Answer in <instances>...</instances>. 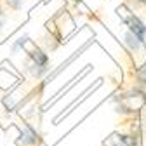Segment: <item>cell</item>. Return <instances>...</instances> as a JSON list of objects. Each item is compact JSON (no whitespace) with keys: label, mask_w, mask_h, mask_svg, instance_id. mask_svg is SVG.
Instances as JSON below:
<instances>
[{"label":"cell","mask_w":146,"mask_h":146,"mask_svg":"<svg viewBox=\"0 0 146 146\" xmlns=\"http://www.w3.org/2000/svg\"><path fill=\"white\" fill-rule=\"evenodd\" d=\"M31 66L33 68H38V75L42 71H45V68H47V56L42 52V50H35V52H31Z\"/></svg>","instance_id":"obj_2"},{"label":"cell","mask_w":146,"mask_h":146,"mask_svg":"<svg viewBox=\"0 0 146 146\" xmlns=\"http://www.w3.org/2000/svg\"><path fill=\"white\" fill-rule=\"evenodd\" d=\"M125 23L129 25V33L136 35L137 38L143 42V40H144V35H146V28H144V25H143V23L137 19V17H134V16L127 17V19H125Z\"/></svg>","instance_id":"obj_1"},{"label":"cell","mask_w":146,"mask_h":146,"mask_svg":"<svg viewBox=\"0 0 146 146\" xmlns=\"http://www.w3.org/2000/svg\"><path fill=\"white\" fill-rule=\"evenodd\" d=\"M0 25H2V14H0Z\"/></svg>","instance_id":"obj_6"},{"label":"cell","mask_w":146,"mask_h":146,"mask_svg":"<svg viewBox=\"0 0 146 146\" xmlns=\"http://www.w3.org/2000/svg\"><path fill=\"white\" fill-rule=\"evenodd\" d=\"M115 146H134V141H132L131 137H127V136H122V137L117 141Z\"/></svg>","instance_id":"obj_4"},{"label":"cell","mask_w":146,"mask_h":146,"mask_svg":"<svg viewBox=\"0 0 146 146\" xmlns=\"http://www.w3.org/2000/svg\"><path fill=\"white\" fill-rule=\"evenodd\" d=\"M21 141H23V143L35 144V143H38V136H36L31 129H25V132H23V136H21Z\"/></svg>","instance_id":"obj_3"},{"label":"cell","mask_w":146,"mask_h":146,"mask_svg":"<svg viewBox=\"0 0 146 146\" xmlns=\"http://www.w3.org/2000/svg\"><path fill=\"white\" fill-rule=\"evenodd\" d=\"M21 2H23V0H7V4H9L11 7H14V9L19 7V5H21Z\"/></svg>","instance_id":"obj_5"}]
</instances>
